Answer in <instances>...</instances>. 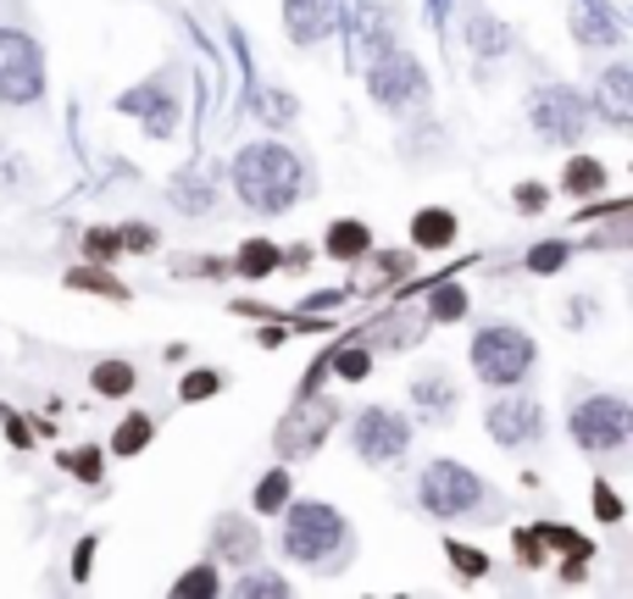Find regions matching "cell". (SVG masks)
I'll use <instances>...</instances> for the list:
<instances>
[{
	"instance_id": "cell-1",
	"label": "cell",
	"mask_w": 633,
	"mask_h": 599,
	"mask_svg": "<svg viewBox=\"0 0 633 599\" xmlns=\"http://www.w3.org/2000/svg\"><path fill=\"white\" fill-rule=\"evenodd\" d=\"M300 184H305V173L278 140H256V145H245L234 156V189L256 211H289Z\"/></svg>"
},
{
	"instance_id": "cell-2",
	"label": "cell",
	"mask_w": 633,
	"mask_h": 599,
	"mask_svg": "<svg viewBox=\"0 0 633 599\" xmlns=\"http://www.w3.org/2000/svg\"><path fill=\"white\" fill-rule=\"evenodd\" d=\"M283 549L316 571H340L334 560H345L351 549V533H345V516L323 499H300L289 505V521H283Z\"/></svg>"
},
{
	"instance_id": "cell-3",
	"label": "cell",
	"mask_w": 633,
	"mask_h": 599,
	"mask_svg": "<svg viewBox=\"0 0 633 599\" xmlns=\"http://www.w3.org/2000/svg\"><path fill=\"white\" fill-rule=\"evenodd\" d=\"M533 366V339L511 322H489L478 339H473V372L489 383V389H511L522 383Z\"/></svg>"
},
{
	"instance_id": "cell-4",
	"label": "cell",
	"mask_w": 633,
	"mask_h": 599,
	"mask_svg": "<svg viewBox=\"0 0 633 599\" xmlns=\"http://www.w3.org/2000/svg\"><path fill=\"white\" fill-rule=\"evenodd\" d=\"M627 433H633V416H627V405L616 394H589V400L572 405V438H578V450L611 455V450L627 444Z\"/></svg>"
},
{
	"instance_id": "cell-5",
	"label": "cell",
	"mask_w": 633,
	"mask_h": 599,
	"mask_svg": "<svg viewBox=\"0 0 633 599\" xmlns=\"http://www.w3.org/2000/svg\"><path fill=\"white\" fill-rule=\"evenodd\" d=\"M417 494H423V505H428L434 516L456 521V516H467V510L484 505V477H478L473 466H461V461H434V466L423 472Z\"/></svg>"
},
{
	"instance_id": "cell-6",
	"label": "cell",
	"mask_w": 633,
	"mask_h": 599,
	"mask_svg": "<svg viewBox=\"0 0 633 599\" xmlns=\"http://www.w3.org/2000/svg\"><path fill=\"white\" fill-rule=\"evenodd\" d=\"M45 90V62L40 45L23 29H0V101L7 106H29Z\"/></svg>"
},
{
	"instance_id": "cell-7",
	"label": "cell",
	"mask_w": 633,
	"mask_h": 599,
	"mask_svg": "<svg viewBox=\"0 0 633 599\" xmlns=\"http://www.w3.org/2000/svg\"><path fill=\"white\" fill-rule=\"evenodd\" d=\"M528 117H533V134H539V140L572 145V140L583 134V123H589V101H583L578 90H567V84H550V90L533 95Z\"/></svg>"
},
{
	"instance_id": "cell-8",
	"label": "cell",
	"mask_w": 633,
	"mask_h": 599,
	"mask_svg": "<svg viewBox=\"0 0 633 599\" xmlns=\"http://www.w3.org/2000/svg\"><path fill=\"white\" fill-rule=\"evenodd\" d=\"M367 90H373L390 112H412V106L428 101V79H423V68H417L412 56H384V62H373Z\"/></svg>"
},
{
	"instance_id": "cell-9",
	"label": "cell",
	"mask_w": 633,
	"mask_h": 599,
	"mask_svg": "<svg viewBox=\"0 0 633 599\" xmlns=\"http://www.w3.org/2000/svg\"><path fill=\"white\" fill-rule=\"evenodd\" d=\"M406 444H412V422H406V416H395V411H378V405L356 416V455H362V461L384 466V461L406 455Z\"/></svg>"
},
{
	"instance_id": "cell-10",
	"label": "cell",
	"mask_w": 633,
	"mask_h": 599,
	"mask_svg": "<svg viewBox=\"0 0 633 599\" xmlns=\"http://www.w3.org/2000/svg\"><path fill=\"white\" fill-rule=\"evenodd\" d=\"M484 422H489V438L506 444V450H522V444H533L544 433V411L533 400H495Z\"/></svg>"
},
{
	"instance_id": "cell-11",
	"label": "cell",
	"mask_w": 633,
	"mask_h": 599,
	"mask_svg": "<svg viewBox=\"0 0 633 599\" xmlns=\"http://www.w3.org/2000/svg\"><path fill=\"white\" fill-rule=\"evenodd\" d=\"M117 106H123L128 117H145V123H151V134H173V128H178V106H173V95H167L162 84L128 90Z\"/></svg>"
},
{
	"instance_id": "cell-12",
	"label": "cell",
	"mask_w": 633,
	"mask_h": 599,
	"mask_svg": "<svg viewBox=\"0 0 633 599\" xmlns=\"http://www.w3.org/2000/svg\"><path fill=\"white\" fill-rule=\"evenodd\" d=\"M283 23H289V34L300 45L323 40L334 29V0H283Z\"/></svg>"
},
{
	"instance_id": "cell-13",
	"label": "cell",
	"mask_w": 633,
	"mask_h": 599,
	"mask_svg": "<svg viewBox=\"0 0 633 599\" xmlns=\"http://www.w3.org/2000/svg\"><path fill=\"white\" fill-rule=\"evenodd\" d=\"M334 422V405H316V400H305L289 422H283V433H278V450L283 455H300V450H311L316 444V427H329Z\"/></svg>"
},
{
	"instance_id": "cell-14",
	"label": "cell",
	"mask_w": 633,
	"mask_h": 599,
	"mask_svg": "<svg viewBox=\"0 0 633 599\" xmlns=\"http://www.w3.org/2000/svg\"><path fill=\"white\" fill-rule=\"evenodd\" d=\"M211 544H217V555H222V560L250 566V560H256V549H261V533H256L245 516H222V521L211 527Z\"/></svg>"
},
{
	"instance_id": "cell-15",
	"label": "cell",
	"mask_w": 633,
	"mask_h": 599,
	"mask_svg": "<svg viewBox=\"0 0 633 599\" xmlns=\"http://www.w3.org/2000/svg\"><path fill=\"white\" fill-rule=\"evenodd\" d=\"M627 90H633V73H627V68H611V73H605V84H600V106H605L611 128H627V117H633Z\"/></svg>"
},
{
	"instance_id": "cell-16",
	"label": "cell",
	"mask_w": 633,
	"mask_h": 599,
	"mask_svg": "<svg viewBox=\"0 0 633 599\" xmlns=\"http://www.w3.org/2000/svg\"><path fill=\"white\" fill-rule=\"evenodd\" d=\"M412 239H417L423 250H445V245L456 239V211H439V206H434V211H417V217H412Z\"/></svg>"
},
{
	"instance_id": "cell-17",
	"label": "cell",
	"mask_w": 633,
	"mask_h": 599,
	"mask_svg": "<svg viewBox=\"0 0 633 599\" xmlns=\"http://www.w3.org/2000/svg\"><path fill=\"white\" fill-rule=\"evenodd\" d=\"M367 223H334L329 228V256H340V261H356V256H367Z\"/></svg>"
},
{
	"instance_id": "cell-18",
	"label": "cell",
	"mask_w": 633,
	"mask_h": 599,
	"mask_svg": "<svg viewBox=\"0 0 633 599\" xmlns=\"http://www.w3.org/2000/svg\"><path fill=\"white\" fill-rule=\"evenodd\" d=\"M90 383H95V394L117 400V394H128V389H134V366H128V361H101V366L90 372Z\"/></svg>"
},
{
	"instance_id": "cell-19",
	"label": "cell",
	"mask_w": 633,
	"mask_h": 599,
	"mask_svg": "<svg viewBox=\"0 0 633 599\" xmlns=\"http://www.w3.org/2000/svg\"><path fill=\"white\" fill-rule=\"evenodd\" d=\"M278 267V245H267V239H250L245 250H239V272L245 278H267Z\"/></svg>"
},
{
	"instance_id": "cell-20",
	"label": "cell",
	"mask_w": 633,
	"mask_h": 599,
	"mask_svg": "<svg viewBox=\"0 0 633 599\" xmlns=\"http://www.w3.org/2000/svg\"><path fill=\"white\" fill-rule=\"evenodd\" d=\"M412 394H417V405H423L428 416H445V411L456 405V389H450L445 378H423V383H417Z\"/></svg>"
},
{
	"instance_id": "cell-21",
	"label": "cell",
	"mask_w": 633,
	"mask_h": 599,
	"mask_svg": "<svg viewBox=\"0 0 633 599\" xmlns=\"http://www.w3.org/2000/svg\"><path fill=\"white\" fill-rule=\"evenodd\" d=\"M151 433H156V422H151V416H128V422L117 427L112 450H117V455H139V450L151 444Z\"/></svg>"
},
{
	"instance_id": "cell-22",
	"label": "cell",
	"mask_w": 633,
	"mask_h": 599,
	"mask_svg": "<svg viewBox=\"0 0 633 599\" xmlns=\"http://www.w3.org/2000/svg\"><path fill=\"white\" fill-rule=\"evenodd\" d=\"M217 588H222V582H217V571H211V566H195V571H184V577L173 582V593H178V599H211Z\"/></svg>"
},
{
	"instance_id": "cell-23",
	"label": "cell",
	"mask_w": 633,
	"mask_h": 599,
	"mask_svg": "<svg viewBox=\"0 0 633 599\" xmlns=\"http://www.w3.org/2000/svg\"><path fill=\"white\" fill-rule=\"evenodd\" d=\"M234 593H245V599H283V593H289V582H283L278 571H256V577H239V582H234Z\"/></svg>"
},
{
	"instance_id": "cell-24",
	"label": "cell",
	"mask_w": 633,
	"mask_h": 599,
	"mask_svg": "<svg viewBox=\"0 0 633 599\" xmlns=\"http://www.w3.org/2000/svg\"><path fill=\"white\" fill-rule=\"evenodd\" d=\"M173 200L189 206V211H211V189H206V178H195V173L173 178Z\"/></svg>"
},
{
	"instance_id": "cell-25",
	"label": "cell",
	"mask_w": 633,
	"mask_h": 599,
	"mask_svg": "<svg viewBox=\"0 0 633 599\" xmlns=\"http://www.w3.org/2000/svg\"><path fill=\"white\" fill-rule=\"evenodd\" d=\"M283 505H289V472H267L261 488H256V510L272 516V510H283Z\"/></svg>"
},
{
	"instance_id": "cell-26",
	"label": "cell",
	"mask_w": 633,
	"mask_h": 599,
	"mask_svg": "<svg viewBox=\"0 0 633 599\" xmlns=\"http://www.w3.org/2000/svg\"><path fill=\"white\" fill-rule=\"evenodd\" d=\"M600 184H605V167H600V162H589V156H583V162H572V167H567V189H572V195H594Z\"/></svg>"
},
{
	"instance_id": "cell-27",
	"label": "cell",
	"mask_w": 633,
	"mask_h": 599,
	"mask_svg": "<svg viewBox=\"0 0 633 599\" xmlns=\"http://www.w3.org/2000/svg\"><path fill=\"white\" fill-rule=\"evenodd\" d=\"M445 549H450V560H456V571H461V577H484V571H489V555H484V549H473V544H456V538H450Z\"/></svg>"
},
{
	"instance_id": "cell-28",
	"label": "cell",
	"mask_w": 633,
	"mask_h": 599,
	"mask_svg": "<svg viewBox=\"0 0 633 599\" xmlns=\"http://www.w3.org/2000/svg\"><path fill=\"white\" fill-rule=\"evenodd\" d=\"M461 311H467V295H461L456 283H439V289H434V317H439V322H456Z\"/></svg>"
},
{
	"instance_id": "cell-29",
	"label": "cell",
	"mask_w": 633,
	"mask_h": 599,
	"mask_svg": "<svg viewBox=\"0 0 633 599\" xmlns=\"http://www.w3.org/2000/svg\"><path fill=\"white\" fill-rule=\"evenodd\" d=\"M68 283H73V289H95V295H106V300H128V289H123V283H112L106 272H73Z\"/></svg>"
},
{
	"instance_id": "cell-30",
	"label": "cell",
	"mask_w": 633,
	"mask_h": 599,
	"mask_svg": "<svg viewBox=\"0 0 633 599\" xmlns=\"http://www.w3.org/2000/svg\"><path fill=\"white\" fill-rule=\"evenodd\" d=\"M62 466L79 472L84 483H101V450H73V455H62Z\"/></svg>"
},
{
	"instance_id": "cell-31",
	"label": "cell",
	"mask_w": 633,
	"mask_h": 599,
	"mask_svg": "<svg viewBox=\"0 0 633 599\" xmlns=\"http://www.w3.org/2000/svg\"><path fill=\"white\" fill-rule=\"evenodd\" d=\"M217 389H222V378H217V372H189L178 394H184V400H211Z\"/></svg>"
},
{
	"instance_id": "cell-32",
	"label": "cell",
	"mask_w": 633,
	"mask_h": 599,
	"mask_svg": "<svg viewBox=\"0 0 633 599\" xmlns=\"http://www.w3.org/2000/svg\"><path fill=\"white\" fill-rule=\"evenodd\" d=\"M561 261H567V245H561V239H550V245H539V250L528 256V267H533V272H556Z\"/></svg>"
},
{
	"instance_id": "cell-33",
	"label": "cell",
	"mask_w": 633,
	"mask_h": 599,
	"mask_svg": "<svg viewBox=\"0 0 633 599\" xmlns=\"http://www.w3.org/2000/svg\"><path fill=\"white\" fill-rule=\"evenodd\" d=\"M334 366H340V378H367V372H373V355H367V350H345Z\"/></svg>"
},
{
	"instance_id": "cell-34",
	"label": "cell",
	"mask_w": 633,
	"mask_h": 599,
	"mask_svg": "<svg viewBox=\"0 0 633 599\" xmlns=\"http://www.w3.org/2000/svg\"><path fill=\"white\" fill-rule=\"evenodd\" d=\"M473 45H478V51H495V45L506 51V34H500L489 18H478V23H473Z\"/></svg>"
},
{
	"instance_id": "cell-35",
	"label": "cell",
	"mask_w": 633,
	"mask_h": 599,
	"mask_svg": "<svg viewBox=\"0 0 633 599\" xmlns=\"http://www.w3.org/2000/svg\"><path fill=\"white\" fill-rule=\"evenodd\" d=\"M594 510H600V521H622V499L605 483H594Z\"/></svg>"
},
{
	"instance_id": "cell-36",
	"label": "cell",
	"mask_w": 633,
	"mask_h": 599,
	"mask_svg": "<svg viewBox=\"0 0 633 599\" xmlns=\"http://www.w3.org/2000/svg\"><path fill=\"white\" fill-rule=\"evenodd\" d=\"M117 245H123V239H117V234H101V228L84 239V250H90L95 261H112V250H117Z\"/></svg>"
},
{
	"instance_id": "cell-37",
	"label": "cell",
	"mask_w": 633,
	"mask_h": 599,
	"mask_svg": "<svg viewBox=\"0 0 633 599\" xmlns=\"http://www.w3.org/2000/svg\"><path fill=\"white\" fill-rule=\"evenodd\" d=\"M261 112L267 117H294V101L289 95H261Z\"/></svg>"
},
{
	"instance_id": "cell-38",
	"label": "cell",
	"mask_w": 633,
	"mask_h": 599,
	"mask_svg": "<svg viewBox=\"0 0 633 599\" xmlns=\"http://www.w3.org/2000/svg\"><path fill=\"white\" fill-rule=\"evenodd\" d=\"M117 239H123L128 250H151V245H156V234H151V228H123Z\"/></svg>"
},
{
	"instance_id": "cell-39",
	"label": "cell",
	"mask_w": 633,
	"mask_h": 599,
	"mask_svg": "<svg viewBox=\"0 0 633 599\" xmlns=\"http://www.w3.org/2000/svg\"><path fill=\"white\" fill-rule=\"evenodd\" d=\"M517 200H522V206H539V200H544V189H539V184H522V189H517Z\"/></svg>"
},
{
	"instance_id": "cell-40",
	"label": "cell",
	"mask_w": 633,
	"mask_h": 599,
	"mask_svg": "<svg viewBox=\"0 0 633 599\" xmlns=\"http://www.w3.org/2000/svg\"><path fill=\"white\" fill-rule=\"evenodd\" d=\"M90 555H95V544H90V538H84V544H79V566H73V571H79V577H84V571H90Z\"/></svg>"
}]
</instances>
